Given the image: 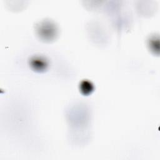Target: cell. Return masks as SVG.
<instances>
[{
	"label": "cell",
	"mask_w": 160,
	"mask_h": 160,
	"mask_svg": "<svg viewBox=\"0 0 160 160\" xmlns=\"http://www.w3.org/2000/svg\"><path fill=\"white\" fill-rule=\"evenodd\" d=\"M31 64L34 69L39 71L44 69L47 66V63L45 59L39 57H36L32 59L31 60Z\"/></svg>",
	"instance_id": "6da1fadb"
},
{
	"label": "cell",
	"mask_w": 160,
	"mask_h": 160,
	"mask_svg": "<svg viewBox=\"0 0 160 160\" xmlns=\"http://www.w3.org/2000/svg\"><path fill=\"white\" fill-rule=\"evenodd\" d=\"M92 89V85L88 81H84L81 84V91H84V94H88Z\"/></svg>",
	"instance_id": "7a4b0ae2"
}]
</instances>
